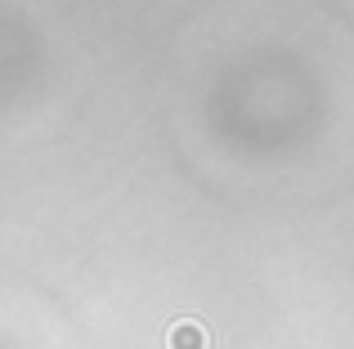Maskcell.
<instances>
[{"label":"cell","instance_id":"cell-1","mask_svg":"<svg viewBox=\"0 0 354 349\" xmlns=\"http://www.w3.org/2000/svg\"><path fill=\"white\" fill-rule=\"evenodd\" d=\"M166 349H207V327L193 323V318H180L166 332Z\"/></svg>","mask_w":354,"mask_h":349}]
</instances>
